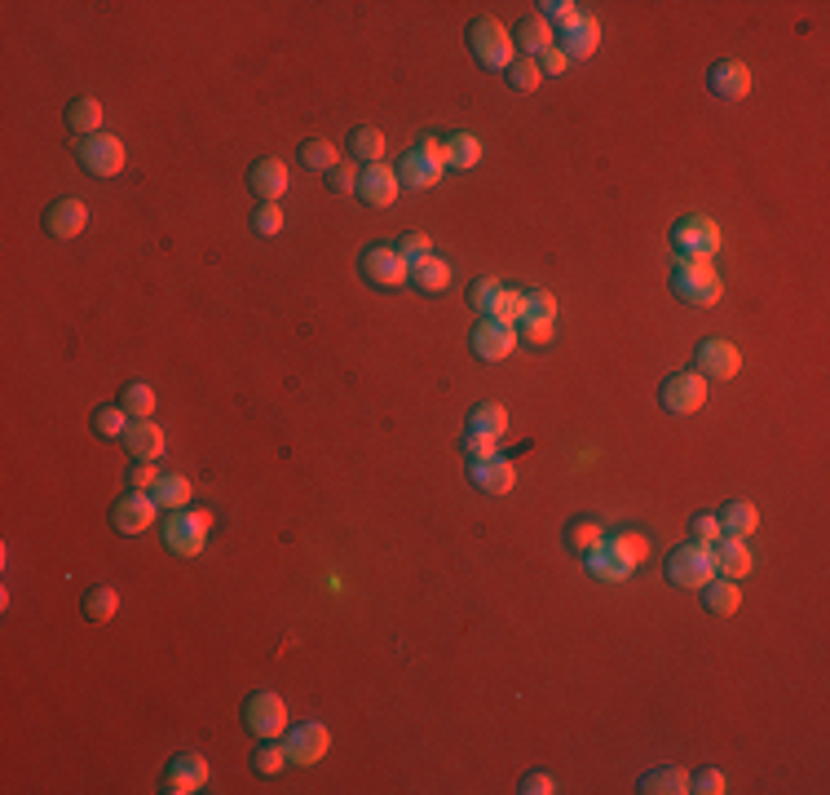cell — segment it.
I'll return each mask as SVG.
<instances>
[{"label": "cell", "mask_w": 830, "mask_h": 795, "mask_svg": "<svg viewBox=\"0 0 830 795\" xmlns=\"http://www.w3.org/2000/svg\"><path fill=\"white\" fill-rule=\"evenodd\" d=\"M649 557V539L641 530H619V535H605L601 548L588 553V575L601 583H623L627 575H636V566Z\"/></svg>", "instance_id": "obj_1"}, {"label": "cell", "mask_w": 830, "mask_h": 795, "mask_svg": "<svg viewBox=\"0 0 830 795\" xmlns=\"http://www.w3.org/2000/svg\"><path fill=\"white\" fill-rule=\"evenodd\" d=\"M672 292L685 305H716L725 296V283H720L711 257H676L672 261Z\"/></svg>", "instance_id": "obj_2"}, {"label": "cell", "mask_w": 830, "mask_h": 795, "mask_svg": "<svg viewBox=\"0 0 830 795\" xmlns=\"http://www.w3.org/2000/svg\"><path fill=\"white\" fill-rule=\"evenodd\" d=\"M468 49H473V58L482 62L486 71H508L517 58V45H513V36H508V27L486 14L468 23Z\"/></svg>", "instance_id": "obj_3"}, {"label": "cell", "mask_w": 830, "mask_h": 795, "mask_svg": "<svg viewBox=\"0 0 830 795\" xmlns=\"http://www.w3.org/2000/svg\"><path fill=\"white\" fill-rule=\"evenodd\" d=\"M212 513L208 508H173L164 522V548L177 557H199L208 544Z\"/></svg>", "instance_id": "obj_4"}, {"label": "cell", "mask_w": 830, "mask_h": 795, "mask_svg": "<svg viewBox=\"0 0 830 795\" xmlns=\"http://www.w3.org/2000/svg\"><path fill=\"white\" fill-rule=\"evenodd\" d=\"M667 579L676 583V588H707L711 579H716V561H711V548L702 544H680L672 557H667Z\"/></svg>", "instance_id": "obj_5"}, {"label": "cell", "mask_w": 830, "mask_h": 795, "mask_svg": "<svg viewBox=\"0 0 830 795\" xmlns=\"http://www.w3.org/2000/svg\"><path fill=\"white\" fill-rule=\"evenodd\" d=\"M243 725L257 738H283L287 734V703L274 689H257V694L243 703Z\"/></svg>", "instance_id": "obj_6"}, {"label": "cell", "mask_w": 830, "mask_h": 795, "mask_svg": "<svg viewBox=\"0 0 830 795\" xmlns=\"http://www.w3.org/2000/svg\"><path fill=\"white\" fill-rule=\"evenodd\" d=\"M672 248L676 257H716L720 252V226L711 217H680L672 226Z\"/></svg>", "instance_id": "obj_7"}, {"label": "cell", "mask_w": 830, "mask_h": 795, "mask_svg": "<svg viewBox=\"0 0 830 795\" xmlns=\"http://www.w3.org/2000/svg\"><path fill=\"white\" fill-rule=\"evenodd\" d=\"M76 159L89 177H115L124 168V142L115 133H93V137H80L76 146Z\"/></svg>", "instance_id": "obj_8"}, {"label": "cell", "mask_w": 830, "mask_h": 795, "mask_svg": "<svg viewBox=\"0 0 830 795\" xmlns=\"http://www.w3.org/2000/svg\"><path fill=\"white\" fill-rule=\"evenodd\" d=\"M658 402H663L672 416H694V411L707 407V380H702L698 371H676V376L663 380Z\"/></svg>", "instance_id": "obj_9"}, {"label": "cell", "mask_w": 830, "mask_h": 795, "mask_svg": "<svg viewBox=\"0 0 830 795\" xmlns=\"http://www.w3.org/2000/svg\"><path fill=\"white\" fill-rule=\"evenodd\" d=\"M283 747H287V760L292 765H318V760L327 756V747H332V734H327L323 720H305V725H292L283 734Z\"/></svg>", "instance_id": "obj_10"}, {"label": "cell", "mask_w": 830, "mask_h": 795, "mask_svg": "<svg viewBox=\"0 0 830 795\" xmlns=\"http://www.w3.org/2000/svg\"><path fill=\"white\" fill-rule=\"evenodd\" d=\"M517 327L513 323H499V318H482V323L473 327V336H468V349H473L482 363H504L508 354L517 349Z\"/></svg>", "instance_id": "obj_11"}, {"label": "cell", "mask_w": 830, "mask_h": 795, "mask_svg": "<svg viewBox=\"0 0 830 795\" xmlns=\"http://www.w3.org/2000/svg\"><path fill=\"white\" fill-rule=\"evenodd\" d=\"M694 363H698L702 380H733L742 371V354H738L733 341H725V336H707V341H698Z\"/></svg>", "instance_id": "obj_12"}, {"label": "cell", "mask_w": 830, "mask_h": 795, "mask_svg": "<svg viewBox=\"0 0 830 795\" xmlns=\"http://www.w3.org/2000/svg\"><path fill=\"white\" fill-rule=\"evenodd\" d=\"M363 279L371 288H402V283H411V265L398 257V248L376 243L363 252Z\"/></svg>", "instance_id": "obj_13"}, {"label": "cell", "mask_w": 830, "mask_h": 795, "mask_svg": "<svg viewBox=\"0 0 830 795\" xmlns=\"http://www.w3.org/2000/svg\"><path fill=\"white\" fill-rule=\"evenodd\" d=\"M208 787V760L199 751H182V756L168 760L164 769V795H190V791H204Z\"/></svg>", "instance_id": "obj_14"}, {"label": "cell", "mask_w": 830, "mask_h": 795, "mask_svg": "<svg viewBox=\"0 0 830 795\" xmlns=\"http://www.w3.org/2000/svg\"><path fill=\"white\" fill-rule=\"evenodd\" d=\"M398 190H402L398 168H389L385 159H380V164H367L363 173H358V190H354V195L363 199L367 208H393Z\"/></svg>", "instance_id": "obj_15"}, {"label": "cell", "mask_w": 830, "mask_h": 795, "mask_svg": "<svg viewBox=\"0 0 830 795\" xmlns=\"http://www.w3.org/2000/svg\"><path fill=\"white\" fill-rule=\"evenodd\" d=\"M561 31V53H566L570 62H583V58H592V53L601 49V23L592 14H579V18H570L566 27H557Z\"/></svg>", "instance_id": "obj_16"}, {"label": "cell", "mask_w": 830, "mask_h": 795, "mask_svg": "<svg viewBox=\"0 0 830 795\" xmlns=\"http://www.w3.org/2000/svg\"><path fill=\"white\" fill-rule=\"evenodd\" d=\"M155 513H159V504L151 500V495H146V491H129L120 504L111 508V526L120 530V535H142V530L155 522Z\"/></svg>", "instance_id": "obj_17"}, {"label": "cell", "mask_w": 830, "mask_h": 795, "mask_svg": "<svg viewBox=\"0 0 830 795\" xmlns=\"http://www.w3.org/2000/svg\"><path fill=\"white\" fill-rule=\"evenodd\" d=\"M707 84H711L716 98L738 102V98H747V93H751V67H747V62H738V58H720L716 67L707 71Z\"/></svg>", "instance_id": "obj_18"}, {"label": "cell", "mask_w": 830, "mask_h": 795, "mask_svg": "<svg viewBox=\"0 0 830 795\" xmlns=\"http://www.w3.org/2000/svg\"><path fill=\"white\" fill-rule=\"evenodd\" d=\"M84 226H89V208L80 199H53L45 212V230L53 239H76Z\"/></svg>", "instance_id": "obj_19"}, {"label": "cell", "mask_w": 830, "mask_h": 795, "mask_svg": "<svg viewBox=\"0 0 830 795\" xmlns=\"http://www.w3.org/2000/svg\"><path fill=\"white\" fill-rule=\"evenodd\" d=\"M468 477H473L477 491H486V495H508V491H513V482H517V469H513V460L495 455V460H477V464H468Z\"/></svg>", "instance_id": "obj_20"}, {"label": "cell", "mask_w": 830, "mask_h": 795, "mask_svg": "<svg viewBox=\"0 0 830 795\" xmlns=\"http://www.w3.org/2000/svg\"><path fill=\"white\" fill-rule=\"evenodd\" d=\"M442 173H446L442 159L420 155L415 146H411L407 155H402V164H398V182H402V186H411V190H429V186H438V182H442Z\"/></svg>", "instance_id": "obj_21"}, {"label": "cell", "mask_w": 830, "mask_h": 795, "mask_svg": "<svg viewBox=\"0 0 830 795\" xmlns=\"http://www.w3.org/2000/svg\"><path fill=\"white\" fill-rule=\"evenodd\" d=\"M248 186L261 195V204H279V195L287 190V164H283V159H274V155L257 159L252 173H248Z\"/></svg>", "instance_id": "obj_22"}, {"label": "cell", "mask_w": 830, "mask_h": 795, "mask_svg": "<svg viewBox=\"0 0 830 795\" xmlns=\"http://www.w3.org/2000/svg\"><path fill=\"white\" fill-rule=\"evenodd\" d=\"M711 561H716V575H725V579L751 575V548L733 535H720L716 544H711Z\"/></svg>", "instance_id": "obj_23"}, {"label": "cell", "mask_w": 830, "mask_h": 795, "mask_svg": "<svg viewBox=\"0 0 830 795\" xmlns=\"http://www.w3.org/2000/svg\"><path fill=\"white\" fill-rule=\"evenodd\" d=\"M124 447H129L133 460H159L164 455V429L155 420H133L129 433H124Z\"/></svg>", "instance_id": "obj_24"}, {"label": "cell", "mask_w": 830, "mask_h": 795, "mask_svg": "<svg viewBox=\"0 0 830 795\" xmlns=\"http://www.w3.org/2000/svg\"><path fill=\"white\" fill-rule=\"evenodd\" d=\"M689 778H694V773L680 769V765H658V769H649L645 778L636 782V791H641V795H685Z\"/></svg>", "instance_id": "obj_25"}, {"label": "cell", "mask_w": 830, "mask_h": 795, "mask_svg": "<svg viewBox=\"0 0 830 795\" xmlns=\"http://www.w3.org/2000/svg\"><path fill=\"white\" fill-rule=\"evenodd\" d=\"M702 606H707L711 614H720V619H729V614H738L742 610V588H738V579H711L707 588H702Z\"/></svg>", "instance_id": "obj_26"}, {"label": "cell", "mask_w": 830, "mask_h": 795, "mask_svg": "<svg viewBox=\"0 0 830 795\" xmlns=\"http://www.w3.org/2000/svg\"><path fill=\"white\" fill-rule=\"evenodd\" d=\"M716 522H720V530H725V535L747 539V535H755V530H760V513H755V504H747V500H729L716 513Z\"/></svg>", "instance_id": "obj_27"}, {"label": "cell", "mask_w": 830, "mask_h": 795, "mask_svg": "<svg viewBox=\"0 0 830 795\" xmlns=\"http://www.w3.org/2000/svg\"><path fill=\"white\" fill-rule=\"evenodd\" d=\"M513 45H521L526 58H539L544 49L557 45V36H552V27L539 14H526V18H521V27H517V36H513Z\"/></svg>", "instance_id": "obj_28"}, {"label": "cell", "mask_w": 830, "mask_h": 795, "mask_svg": "<svg viewBox=\"0 0 830 795\" xmlns=\"http://www.w3.org/2000/svg\"><path fill=\"white\" fill-rule=\"evenodd\" d=\"M146 495H151L159 508H168V513H173V508H190V495H195V491H190V482H186L182 473H159V482Z\"/></svg>", "instance_id": "obj_29"}, {"label": "cell", "mask_w": 830, "mask_h": 795, "mask_svg": "<svg viewBox=\"0 0 830 795\" xmlns=\"http://www.w3.org/2000/svg\"><path fill=\"white\" fill-rule=\"evenodd\" d=\"M468 433H482V438H504L508 433V411L499 407V402H477L473 411H468Z\"/></svg>", "instance_id": "obj_30"}, {"label": "cell", "mask_w": 830, "mask_h": 795, "mask_svg": "<svg viewBox=\"0 0 830 795\" xmlns=\"http://www.w3.org/2000/svg\"><path fill=\"white\" fill-rule=\"evenodd\" d=\"M601 539H605V526H601L592 513L570 517V522H566V544L574 548V553H583V557H588L592 548H601Z\"/></svg>", "instance_id": "obj_31"}, {"label": "cell", "mask_w": 830, "mask_h": 795, "mask_svg": "<svg viewBox=\"0 0 830 795\" xmlns=\"http://www.w3.org/2000/svg\"><path fill=\"white\" fill-rule=\"evenodd\" d=\"M80 610H84V619H89V623H106V619H115V610H120V592H115L111 583H93V588L84 592Z\"/></svg>", "instance_id": "obj_32"}, {"label": "cell", "mask_w": 830, "mask_h": 795, "mask_svg": "<svg viewBox=\"0 0 830 795\" xmlns=\"http://www.w3.org/2000/svg\"><path fill=\"white\" fill-rule=\"evenodd\" d=\"M411 283H415V292L438 296V292H446V283H451V265H446L442 257H429V261L411 265Z\"/></svg>", "instance_id": "obj_33"}, {"label": "cell", "mask_w": 830, "mask_h": 795, "mask_svg": "<svg viewBox=\"0 0 830 795\" xmlns=\"http://www.w3.org/2000/svg\"><path fill=\"white\" fill-rule=\"evenodd\" d=\"M482 164V142H477L473 133H451L446 137V168H460V173H468V168H477Z\"/></svg>", "instance_id": "obj_34"}, {"label": "cell", "mask_w": 830, "mask_h": 795, "mask_svg": "<svg viewBox=\"0 0 830 795\" xmlns=\"http://www.w3.org/2000/svg\"><path fill=\"white\" fill-rule=\"evenodd\" d=\"M67 124L76 129L80 137H93L102 133V102L98 98H76L67 106Z\"/></svg>", "instance_id": "obj_35"}, {"label": "cell", "mask_w": 830, "mask_h": 795, "mask_svg": "<svg viewBox=\"0 0 830 795\" xmlns=\"http://www.w3.org/2000/svg\"><path fill=\"white\" fill-rule=\"evenodd\" d=\"M283 765H292V760H287L283 738H261V747L252 751V769H257L261 778H279Z\"/></svg>", "instance_id": "obj_36"}, {"label": "cell", "mask_w": 830, "mask_h": 795, "mask_svg": "<svg viewBox=\"0 0 830 795\" xmlns=\"http://www.w3.org/2000/svg\"><path fill=\"white\" fill-rule=\"evenodd\" d=\"M120 407L129 411L133 420H151V411H155V389L146 385V380H129V385L120 389Z\"/></svg>", "instance_id": "obj_37"}, {"label": "cell", "mask_w": 830, "mask_h": 795, "mask_svg": "<svg viewBox=\"0 0 830 795\" xmlns=\"http://www.w3.org/2000/svg\"><path fill=\"white\" fill-rule=\"evenodd\" d=\"M349 151H354L358 159H367V164H380V159H385V133L363 124V129L349 133Z\"/></svg>", "instance_id": "obj_38"}, {"label": "cell", "mask_w": 830, "mask_h": 795, "mask_svg": "<svg viewBox=\"0 0 830 795\" xmlns=\"http://www.w3.org/2000/svg\"><path fill=\"white\" fill-rule=\"evenodd\" d=\"M301 159H305V168H323V173H332V168L340 164V151L327 142V137H305Z\"/></svg>", "instance_id": "obj_39"}, {"label": "cell", "mask_w": 830, "mask_h": 795, "mask_svg": "<svg viewBox=\"0 0 830 795\" xmlns=\"http://www.w3.org/2000/svg\"><path fill=\"white\" fill-rule=\"evenodd\" d=\"M89 424H93V433H98V438H106V442L124 438V433H129V411H124V407H98Z\"/></svg>", "instance_id": "obj_40"}, {"label": "cell", "mask_w": 830, "mask_h": 795, "mask_svg": "<svg viewBox=\"0 0 830 795\" xmlns=\"http://www.w3.org/2000/svg\"><path fill=\"white\" fill-rule=\"evenodd\" d=\"M521 314H526V292L521 288H499L495 296V305H491V314L486 318H499V323H521Z\"/></svg>", "instance_id": "obj_41"}, {"label": "cell", "mask_w": 830, "mask_h": 795, "mask_svg": "<svg viewBox=\"0 0 830 795\" xmlns=\"http://www.w3.org/2000/svg\"><path fill=\"white\" fill-rule=\"evenodd\" d=\"M508 84H513L517 93H535L539 84H544V71H539V58H513V67H508Z\"/></svg>", "instance_id": "obj_42"}, {"label": "cell", "mask_w": 830, "mask_h": 795, "mask_svg": "<svg viewBox=\"0 0 830 795\" xmlns=\"http://www.w3.org/2000/svg\"><path fill=\"white\" fill-rule=\"evenodd\" d=\"M393 248H398V257L407 261V265H420V261L433 257V239L424 235V230H407V235L393 243Z\"/></svg>", "instance_id": "obj_43"}, {"label": "cell", "mask_w": 830, "mask_h": 795, "mask_svg": "<svg viewBox=\"0 0 830 795\" xmlns=\"http://www.w3.org/2000/svg\"><path fill=\"white\" fill-rule=\"evenodd\" d=\"M460 451H464V460H468V464H477V460H495V455H499V442H495V438H482V433H464V438H460Z\"/></svg>", "instance_id": "obj_44"}, {"label": "cell", "mask_w": 830, "mask_h": 795, "mask_svg": "<svg viewBox=\"0 0 830 795\" xmlns=\"http://www.w3.org/2000/svg\"><path fill=\"white\" fill-rule=\"evenodd\" d=\"M689 535H694V544L711 548V544H716L720 535H725V530H720L716 513H694V517H689Z\"/></svg>", "instance_id": "obj_45"}, {"label": "cell", "mask_w": 830, "mask_h": 795, "mask_svg": "<svg viewBox=\"0 0 830 795\" xmlns=\"http://www.w3.org/2000/svg\"><path fill=\"white\" fill-rule=\"evenodd\" d=\"M521 341L526 345H552V336H557V323L552 318H521Z\"/></svg>", "instance_id": "obj_46"}, {"label": "cell", "mask_w": 830, "mask_h": 795, "mask_svg": "<svg viewBox=\"0 0 830 795\" xmlns=\"http://www.w3.org/2000/svg\"><path fill=\"white\" fill-rule=\"evenodd\" d=\"M521 318H552V323H557V296L544 292V288H530L526 292V314Z\"/></svg>", "instance_id": "obj_47"}, {"label": "cell", "mask_w": 830, "mask_h": 795, "mask_svg": "<svg viewBox=\"0 0 830 795\" xmlns=\"http://www.w3.org/2000/svg\"><path fill=\"white\" fill-rule=\"evenodd\" d=\"M252 230L265 235V239H274L283 230V208L279 204H261L257 212H252Z\"/></svg>", "instance_id": "obj_48"}, {"label": "cell", "mask_w": 830, "mask_h": 795, "mask_svg": "<svg viewBox=\"0 0 830 795\" xmlns=\"http://www.w3.org/2000/svg\"><path fill=\"white\" fill-rule=\"evenodd\" d=\"M499 288H504L499 279H477L473 288H468V305L482 310V318H486V314H491V305H495V296H499Z\"/></svg>", "instance_id": "obj_49"}, {"label": "cell", "mask_w": 830, "mask_h": 795, "mask_svg": "<svg viewBox=\"0 0 830 795\" xmlns=\"http://www.w3.org/2000/svg\"><path fill=\"white\" fill-rule=\"evenodd\" d=\"M579 14H583V9L574 5V0H544V5H539V18H544L548 27H552V23L566 27L570 18H579Z\"/></svg>", "instance_id": "obj_50"}, {"label": "cell", "mask_w": 830, "mask_h": 795, "mask_svg": "<svg viewBox=\"0 0 830 795\" xmlns=\"http://www.w3.org/2000/svg\"><path fill=\"white\" fill-rule=\"evenodd\" d=\"M155 482H159V469H155V460H137L133 469H129V491H151Z\"/></svg>", "instance_id": "obj_51"}, {"label": "cell", "mask_w": 830, "mask_h": 795, "mask_svg": "<svg viewBox=\"0 0 830 795\" xmlns=\"http://www.w3.org/2000/svg\"><path fill=\"white\" fill-rule=\"evenodd\" d=\"M689 791L720 795V791H725V773H720V769H698V778H689Z\"/></svg>", "instance_id": "obj_52"}, {"label": "cell", "mask_w": 830, "mask_h": 795, "mask_svg": "<svg viewBox=\"0 0 830 795\" xmlns=\"http://www.w3.org/2000/svg\"><path fill=\"white\" fill-rule=\"evenodd\" d=\"M327 190L332 195H345V190H358V173L349 164H336L332 173H327Z\"/></svg>", "instance_id": "obj_53"}, {"label": "cell", "mask_w": 830, "mask_h": 795, "mask_svg": "<svg viewBox=\"0 0 830 795\" xmlns=\"http://www.w3.org/2000/svg\"><path fill=\"white\" fill-rule=\"evenodd\" d=\"M517 791H521V795H552V791H557V782H552L548 773H526Z\"/></svg>", "instance_id": "obj_54"}, {"label": "cell", "mask_w": 830, "mask_h": 795, "mask_svg": "<svg viewBox=\"0 0 830 795\" xmlns=\"http://www.w3.org/2000/svg\"><path fill=\"white\" fill-rule=\"evenodd\" d=\"M566 67H570V58H566V53H561L557 45L539 53V71H544V76H561V71H566Z\"/></svg>", "instance_id": "obj_55"}, {"label": "cell", "mask_w": 830, "mask_h": 795, "mask_svg": "<svg viewBox=\"0 0 830 795\" xmlns=\"http://www.w3.org/2000/svg\"><path fill=\"white\" fill-rule=\"evenodd\" d=\"M415 151H420V155H429V159H442V164H446V142H442V137H433V133H420Z\"/></svg>", "instance_id": "obj_56"}]
</instances>
